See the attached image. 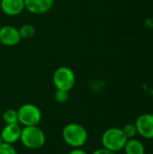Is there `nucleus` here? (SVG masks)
Here are the masks:
<instances>
[{
  "label": "nucleus",
  "mask_w": 153,
  "mask_h": 154,
  "mask_svg": "<svg viewBox=\"0 0 153 154\" xmlns=\"http://www.w3.org/2000/svg\"><path fill=\"white\" fill-rule=\"evenodd\" d=\"M87 138L88 134L86 128L77 123L68 124L62 130V139L64 143L73 149L83 147Z\"/></svg>",
  "instance_id": "obj_1"
},
{
  "label": "nucleus",
  "mask_w": 153,
  "mask_h": 154,
  "mask_svg": "<svg viewBox=\"0 0 153 154\" xmlns=\"http://www.w3.org/2000/svg\"><path fill=\"white\" fill-rule=\"evenodd\" d=\"M128 139L123 130L118 127H111L106 130L101 137L102 145L104 148L117 152L123 151Z\"/></svg>",
  "instance_id": "obj_2"
},
{
  "label": "nucleus",
  "mask_w": 153,
  "mask_h": 154,
  "mask_svg": "<svg viewBox=\"0 0 153 154\" xmlns=\"http://www.w3.org/2000/svg\"><path fill=\"white\" fill-rule=\"evenodd\" d=\"M20 142L22 144L30 150L41 149L46 142L44 132L37 126L22 127Z\"/></svg>",
  "instance_id": "obj_3"
},
{
  "label": "nucleus",
  "mask_w": 153,
  "mask_h": 154,
  "mask_svg": "<svg viewBox=\"0 0 153 154\" xmlns=\"http://www.w3.org/2000/svg\"><path fill=\"white\" fill-rule=\"evenodd\" d=\"M52 81L56 89L69 92L75 86L76 75L70 68L61 66L54 71Z\"/></svg>",
  "instance_id": "obj_4"
},
{
  "label": "nucleus",
  "mask_w": 153,
  "mask_h": 154,
  "mask_svg": "<svg viewBox=\"0 0 153 154\" xmlns=\"http://www.w3.org/2000/svg\"><path fill=\"white\" fill-rule=\"evenodd\" d=\"M18 123L23 127L37 126L41 121V112L40 108L33 104H24L17 110Z\"/></svg>",
  "instance_id": "obj_5"
},
{
  "label": "nucleus",
  "mask_w": 153,
  "mask_h": 154,
  "mask_svg": "<svg viewBox=\"0 0 153 154\" xmlns=\"http://www.w3.org/2000/svg\"><path fill=\"white\" fill-rule=\"evenodd\" d=\"M137 134L144 139H153V114H142L139 116L134 123Z\"/></svg>",
  "instance_id": "obj_6"
},
{
  "label": "nucleus",
  "mask_w": 153,
  "mask_h": 154,
  "mask_svg": "<svg viewBox=\"0 0 153 154\" xmlns=\"http://www.w3.org/2000/svg\"><path fill=\"white\" fill-rule=\"evenodd\" d=\"M21 40L18 28L13 25H4L0 28V43L2 45L13 47L17 45Z\"/></svg>",
  "instance_id": "obj_7"
},
{
  "label": "nucleus",
  "mask_w": 153,
  "mask_h": 154,
  "mask_svg": "<svg viewBox=\"0 0 153 154\" xmlns=\"http://www.w3.org/2000/svg\"><path fill=\"white\" fill-rule=\"evenodd\" d=\"M55 0H24V8L32 14L48 13L54 5Z\"/></svg>",
  "instance_id": "obj_8"
},
{
  "label": "nucleus",
  "mask_w": 153,
  "mask_h": 154,
  "mask_svg": "<svg viewBox=\"0 0 153 154\" xmlns=\"http://www.w3.org/2000/svg\"><path fill=\"white\" fill-rule=\"evenodd\" d=\"M21 132H22V126L18 123L10 124V125H5L3 127L0 135L4 143L14 144L18 141H20Z\"/></svg>",
  "instance_id": "obj_9"
},
{
  "label": "nucleus",
  "mask_w": 153,
  "mask_h": 154,
  "mask_svg": "<svg viewBox=\"0 0 153 154\" xmlns=\"http://www.w3.org/2000/svg\"><path fill=\"white\" fill-rule=\"evenodd\" d=\"M0 8L5 14L15 16L25 10L24 0H1Z\"/></svg>",
  "instance_id": "obj_10"
},
{
  "label": "nucleus",
  "mask_w": 153,
  "mask_h": 154,
  "mask_svg": "<svg viewBox=\"0 0 153 154\" xmlns=\"http://www.w3.org/2000/svg\"><path fill=\"white\" fill-rule=\"evenodd\" d=\"M124 151L125 154H145V146L138 139H128Z\"/></svg>",
  "instance_id": "obj_11"
},
{
  "label": "nucleus",
  "mask_w": 153,
  "mask_h": 154,
  "mask_svg": "<svg viewBox=\"0 0 153 154\" xmlns=\"http://www.w3.org/2000/svg\"><path fill=\"white\" fill-rule=\"evenodd\" d=\"M18 30H19L21 38L23 39V40L32 39L34 36L35 32H36L35 31V27L32 24H31V23H24Z\"/></svg>",
  "instance_id": "obj_12"
},
{
  "label": "nucleus",
  "mask_w": 153,
  "mask_h": 154,
  "mask_svg": "<svg viewBox=\"0 0 153 154\" xmlns=\"http://www.w3.org/2000/svg\"><path fill=\"white\" fill-rule=\"evenodd\" d=\"M3 119L5 125L10 124H17L18 123V115L17 110L14 109H7L3 114ZM19 124V123H18Z\"/></svg>",
  "instance_id": "obj_13"
},
{
  "label": "nucleus",
  "mask_w": 153,
  "mask_h": 154,
  "mask_svg": "<svg viewBox=\"0 0 153 154\" xmlns=\"http://www.w3.org/2000/svg\"><path fill=\"white\" fill-rule=\"evenodd\" d=\"M124 134H125V136L127 137V139H133L135 138V136L138 134H137V129L134 124H126L124 128L122 129Z\"/></svg>",
  "instance_id": "obj_14"
},
{
  "label": "nucleus",
  "mask_w": 153,
  "mask_h": 154,
  "mask_svg": "<svg viewBox=\"0 0 153 154\" xmlns=\"http://www.w3.org/2000/svg\"><path fill=\"white\" fill-rule=\"evenodd\" d=\"M69 94L68 91H63V90H58L56 89L55 94H54V99L57 103L63 104L69 100Z\"/></svg>",
  "instance_id": "obj_15"
},
{
  "label": "nucleus",
  "mask_w": 153,
  "mask_h": 154,
  "mask_svg": "<svg viewBox=\"0 0 153 154\" xmlns=\"http://www.w3.org/2000/svg\"><path fill=\"white\" fill-rule=\"evenodd\" d=\"M0 154H17V152L13 144L3 143L0 144Z\"/></svg>",
  "instance_id": "obj_16"
},
{
  "label": "nucleus",
  "mask_w": 153,
  "mask_h": 154,
  "mask_svg": "<svg viewBox=\"0 0 153 154\" xmlns=\"http://www.w3.org/2000/svg\"><path fill=\"white\" fill-rule=\"evenodd\" d=\"M92 154H115V152H111V151H109V150L103 147V148H99V149L96 150L95 152H92Z\"/></svg>",
  "instance_id": "obj_17"
},
{
  "label": "nucleus",
  "mask_w": 153,
  "mask_h": 154,
  "mask_svg": "<svg viewBox=\"0 0 153 154\" xmlns=\"http://www.w3.org/2000/svg\"><path fill=\"white\" fill-rule=\"evenodd\" d=\"M69 154H89L88 152H87L85 150L81 149V148H74L72 149Z\"/></svg>",
  "instance_id": "obj_18"
},
{
  "label": "nucleus",
  "mask_w": 153,
  "mask_h": 154,
  "mask_svg": "<svg viewBox=\"0 0 153 154\" xmlns=\"http://www.w3.org/2000/svg\"><path fill=\"white\" fill-rule=\"evenodd\" d=\"M4 142H3V139H2V137H1V135H0V144L1 143H3Z\"/></svg>",
  "instance_id": "obj_19"
},
{
  "label": "nucleus",
  "mask_w": 153,
  "mask_h": 154,
  "mask_svg": "<svg viewBox=\"0 0 153 154\" xmlns=\"http://www.w3.org/2000/svg\"><path fill=\"white\" fill-rule=\"evenodd\" d=\"M59 1H68V0H59Z\"/></svg>",
  "instance_id": "obj_20"
}]
</instances>
